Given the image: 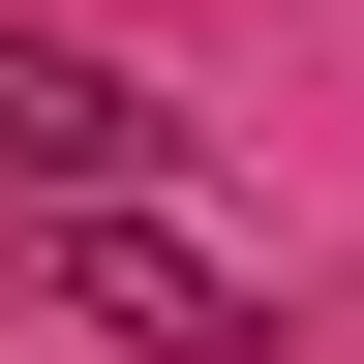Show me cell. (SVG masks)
<instances>
[{"label":"cell","mask_w":364,"mask_h":364,"mask_svg":"<svg viewBox=\"0 0 364 364\" xmlns=\"http://www.w3.org/2000/svg\"><path fill=\"white\" fill-rule=\"evenodd\" d=\"M152 152H182V122L91 61V31H0V213H31V182H152Z\"/></svg>","instance_id":"7a4b0ae2"},{"label":"cell","mask_w":364,"mask_h":364,"mask_svg":"<svg viewBox=\"0 0 364 364\" xmlns=\"http://www.w3.org/2000/svg\"><path fill=\"white\" fill-rule=\"evenodd\" d=\"M31 334H91V364H243L273 304H243L213 213H152V182H31Z\"/></svg>","instance_id":"6da1fadb"}]
</instances>
